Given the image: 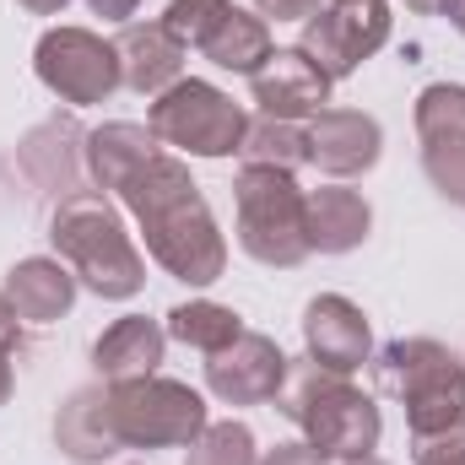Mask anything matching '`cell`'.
<instances>
[{"instance_id":"cell-1","label":"cell","mask_w":465,"mask_h":465,"mask_svg":"<svg viewBox=\"0 0 465 465\" xmlns=\"http://www.w3.org/2000/svg\"><path fill=\"white\" fill-rule=\"evenodd\" d=\"M119 195H124L130 217L141 223L146 254L168 276H179L190 287H212L228 271V238L217 232V217H212L201 184L190 179V168L179 157L157 152Z\"/></svg>"},{"instance_id":"cell-2","label":"cell","mask_w":465,"mask_h":465,"mask_svg":"<svg viewBox=\"0 0 465 465\" xmlns=\"http://www.w3.org/2000/svg\"><path fill=\"white\" fill-rule=\"evenodd\" d=\"M49 243H54V260H65L71 276L109 303H124L146 287V260L130 243L124 217L114 212V201L104 190L65 195L49 217Z\"/></svg>"},{"instance_id":"cell-3","label":"cell","mask_w":465,"mask_h":465,"mask_svg":"<svg viewBox=\"0 0 465 465\" xmlns=\"http://www.w3.org/2000/svg\"><path fill=\"white\" fill-rule=\"evenodd\" d=\"M282 411L303 428V444L325 460H362L379 450V406L351 384L347 373H331L320 362H303L298 373L287 368L282 384Z\"/></svg>"},{"instance_id":"cell-4","label":"cell","mask_w":465,"mask_h":465,"mask_svg":"<svg viewBox=\"0 0 465 465\" xmlns=\"http://www.w3.org/2000/svg\"><path fill=\"white\" fill-rule=\"evenodd\" d=\"M373 384H379V395L406 406L411 439L439 433V428L465 417V362L428 336L390 341L373 357Z\"/></svg>"},{"instance_id":"cell-5","label":"cell","mask_w":465,"mask_h":465,"mask_svg":"<svg viewBox=\"0 0 465 465\" xmlns=\"http://www.w3.org/2000/svg\"><path fill=\"white\" fill-rule=\"evenodd\" d=\"M232 206H238V249L271 271H292L309 260V232H303V190L287 168H260L243 163L232 179Z\"/></svg>"},{"instance_id":"cell-6","label":"cell","mask_w":465,"mask_h":465,"mask_svg":"<svg viewBox=\"0 0 465 465\" xmlns=\"http://www.w3.org/2000/svg\"><path fill=\"white\" fill-rule=\"evenodd\" d=\"M206 401L201 390L146 373L109 384V433L119 450H190L206 433Z\"/></svg>"},{"instance_id":"cell-7","label":"cell","mask_w":465,"mask_h":465,"mask_svg":"<svg viewBox=\"0 0 465 465\" xmlns=\"http://www.w3.org/2000/svg\"><path fill=\"white\" fill-rule=\"evenodd\" d=\"M146 130L163 146H179L190 157H232L243 146L249 114L232 104L223 87L201 82V76H179L168 93L152 98L146 109Z\"/></svg>"},{"instance_id":"cell-8","label":"cell","mask_w":465,"mask_h":465,"mask_svg":"<svg viewBox=\"0 0 465 465\" xmlns=\"http://www.w3.org/2000/svg\"><path fill=\"white\" fill-rule=\"evenodd\" d=\"M33 71L38 82L71 104V109H87V104H109L114 87H124L119 76V54L114 44H104L98 33L87 27H49L33 49Z\"/></svg>"},{"instance_id":"cell-9","label":"cell","mask_w":465,"mask_h":465,"mask_svg":"<svg viewBox=\"0 0 465 465\" xmlns=\"http://www.w3.org/2000/svg\"><path fill=\"white\" fill-rule=\"evenodd\" d=\"M390 44V5L384 0H325L309 22H303V38L298 49L331 76L341 82L351 76L368 54H379Z\"/></svg>"},{"instance_id":"cell-10","label":"cell","mask_w":465,"mask_h":465,"mask_svg":"<svg viewBox=\"0 0 465 465\" xmlns=\"http://www.w3.org/2000/svg\"><path fill=\"white\" fill-rule=\"evenodd\" d=\"M417 141H422V173L444 201L465 206V87L433 82L417 98Z\"/></svg>"},{"instance_id":"cell-11","label":"cell","mask_w":465,"mask_h":465,"mask_svg":"<svg viewBox=\"0 0 465 465\" xmlns=\"http://www.w3.org/2000/svg\"><path fill=\"white\" fill-rule=\"evenodd\" d=\"M287 384V351L260 331H243L238 341L206 357V390L223 406H265Z\"/></svg>"},{"instance_id":"cell-12","label":"cell","mask_w":465,"mask_h":465,"mask_svg":"<svg viewBox=\"0 0 465 465\" xmlns=\"http://www.w3.org/2000/svg\"><path fill=\"white\" fill-rule=\"evenodd\" d=\"M249 98L260 104L265 119H314L331 109V76L303 54V49H271V60L249 76Z\"/></svg>"},{"instance_id":"cell-13","label":"cell","mask_w":465,"mask_h":465,"mask_svg":"<svg viewBox=\"0 0 465 465\" xmlns=\"http://www.w3.org/2000/svg\"><path fill=\"white\" fill-rule=\"evenodd\" d=\"M379 152H384V130L362 109H320L309 119V163H320V173L331 179L368 173Z\"/></svg>"},{"instance_id":"cell-14","label":"cell","mask_w":465,"mask_h":465,"mask_svg":"<svg viewBox=\"0 0 465 465\" xmlns=\"http://www.w3.org/2000/svg\"><path fill=\"white\" fill-rule=\"evenodd\" d=\"M303 347H309V362H320L331 373H357L373 351V336H368V320L351 298L320 292L303 309Z\"/></svg>"},{"instance_id":"cell-15","label":"cell","mask_w":465,"mask_h":465,"mask_svg":"<svg viewBox=\"0 0 465 465\" xmlns=\"http://www.w3.org/2000/svg\"><path fill=\"white\" fill-rule=\"evenodd\" d=\"M114 54H119L124 87L157 98V93H168V87L184 76V54H190V49H184L163 22H124L119 38H114Z\"/></svg>"},{"instance_id":"cell-16","label":"cell","mask_w":465,"mask_h":465,"mask_svg":"<svg viewBox=\"0 0 465 465\" xmlns=\"http://www.w3.org/2000/svg\"><path fill=\"white\" fill-rule=\"evenodd\" d=\"M163 351H168V331H163L157 320H146V314H124V320H114V325L93 341V368H98L104 384H124V379H146V373H157Z\"/></svg>"},{"instance_id":"cell-17","label":"cell","mask_w":465,"mask_h":465,"mask_svg":"<svg viewBox=\"0 0 465 465\" xmlns=\"http://www.w3.org/2000/svg\"><path fill=\"white\" fill-rule=\"evenodd\" d=\"M5 298H11V309H16L27 325H54V320H65L71 303H76V276H71L65 260L33 254V260H16V265H11Z\"/></svg>"},{"instance_id":"cell-18","label":"cell","mask_w":465,"mask_h":465,"mask_svg":"<svg viewBox=\"0 0 465 465\" xmlns=\"http://www.w3.org/2000/svg\"><path fill=\"white\" fill-rule=\"evenodd\" d=\"M157 157V135L146 124H130V119H114V124H98L82 146V163L93 173V184L109 195V190H124L146 163Z\"/></svg>"},{"instance_id":"cell-19","label":"cell","mask_w":465,"mask_h":465,"mask_svg":"<svg viewBox=\"0 0 465 465\" xmlns=\"http://www.w3.org/2000/svg\"><path fill=\"white\" fill-rule=\"evenodd\" d=\"M54 444L76 465H98L114 455L119 444L109 433V384H82L65 395V406L54 417Z\"/></svg>"},{"instance_id":"cell-20","label":"cell","mask_w":465,"mask_h":465,"mask_svg":"<svg viewBox=\"0 0 465 465\" xmlns=\"http://www.w3.org/2000/svg\"><path fill=\"white\" fill-rule=\"evenodd\" d=\"M373 228V212L357 190H314L303 195V232H309V254H351Z\"/></svg>"},{"instance_id":"cell-21","label":"cell","mask_w":465,"mask_h":465,"mask_svg":"<svg viewBox=\"0 0 465 465\" xmlns=\"http://www.w3.org/2000/svg\"><path fill=\"white\" fill-rule=\"evenodd\" d=\"M271 27H265V16H254V11H238L232 5L228 16L212 27V38L201 44V54L212 60V65H223V71H238V76H254L265 60H271Z\"/></svg>"},{"instance_id":"cell-22","label":"cell","mask_w":465,"mask_h":465,"mask_svg":"<svg viewBox=\"0 0 465 465\" xmlns=\"http://www.w3.org/2000/svg\"><path fill=\"white\" fill-rule=\"evenodd\" d=\"M173 341H184V347L195 351H223L228 341L243 336V320L223 309V303H212V298H190V303H179V309H168V325H163Z\"/></svg>"},{"instance_id":"cell-23","label":"cell","mask_w":465,"mask_h":465,"mask_svg":"<svg viewBox=\"0 0 465 465\" xmlns=\"http://www.w3.org/2000/svg\"><path fill=\"white\" fill-rule=\"evenodd\" d=\"M238 157H243V163H260V168H287V173H298V168L309 163V130H298V124H287V119L260 114V119H249Z\"/></svg>"},{"instance_id":"cell-24","label":"cell","mask_w":465,"mask_h":465,"mask_svg":"<svg viewBox=\"0 0 465 465\" xmlns=\"http://www.w3.org/2000/svg\"><path fill=\"white\" fill-rule=\"evenodd\" d=\"M184 465H260V450H254V433L243 422H206V433L190 444Z\"/></svg>"},{"instance_id":"cell-25","label":"cell","mask_w":465,"mask_h":465,"mask_svg":"<svg viewBox=\"0 0 465 465\" xmlns=\"http://www.w3.org/2000/svg\"><path fill=\"white\" fill-rule=\"evenodd\" d=\"M232 11V0H168L163 11V27L184 44V49H201L212 38V27Z\"/></svg>"},{"instance_id":"cell-26","label":"cell","mask_w":465,"mask_h":465,"mask_svg":"<svg viewBox=\"0 0 465 465\" xmlns=\"http://www.w3.org/2000/svg\"><path fill=\"white\" fill-rule=\"evenodd\" d=\"M411 460L417 465H465V417L439 428V433H422L411 439Z\"/></svg>"},{"instance_id":"cell-27","label":"cell","mask_w":465,"mask_h":465,"mask_svg":"<svg viewBox=\"0 0 465 465\" xmlns=\"http://www.w3.org/2000/svg\"><path fill=\"white\" fill-rule=\"evenodd\" d=\"M260 5V16H271V22H309L314 11H320V0H254Z\"/></svg>"},{"instance_id":"cell-28","label":"cell","mask_w":465,"mask_h":465,"mask_svg":"<svg viewBox=\"0 0 465 465\" xmlns=\"http://www.w3.org/2000/svg\"><path fill=\"white\" fill-rule=\"evenodd\" d=\"M260 465H331V460L314 455L309 444H276V450H265V460Z\"/></svg>"},{"instance_id":"cell-29","label":"cell","mask_w":465,"mask_h":465,"mask_svg":"<svg viewBox=\"0 0 465 465\" xmlns=\"http://www.w3.org/2000/svg\"><path fill=\"white\" fill-rule=\"evenodd\" d=\"M16 341H22V314H16L11 298L0 292V351H16Z\"/></svg>"},{"instance_id":"cell-30","label":"cell","mask_w":465,"mask_h":465,"mask_svg":"<svg viewBox=\"0 0 465 465\" xmlns=\"http://www.w3.org/2000/svg\"><path fill=\"white\" fill-rule=\"evenodd\" d=\"M87 5H93V16H104V22H130L141 0H87Z\"/></svg>"},{"instance_id":"cell-31","label":"cell","mask_w":465,"mask_h":465,"mask_svg":"<svg viewBox=\"0 0 465 465\" xmlns=\"http://www.w3.org/2000/svg\"><path fill=\"white\" fill-rule=\"evenodd\" d=\"M11 390H16V373H11V351H0V406L11 401Z\"/></svg>"},{"instance_id":"cell-32","label":"cell","mask_w":465,"mask_h":465,"mask_svg":"<svg viewBox=\"0 0 465 465\" xmlns=\"http://www.w3.org/2000/svg\"><path fill=\"white\" fill-rule=\"evenodd\" d=\"M22 11H33V16H54V11H65L71 0H16Z\"/></svg>"},{"instance_id":"cell-33","label":"cell","mask_w":465,"mask_h":465,"mask_svg":"<svg viewBox=\"0 0 465 465\" xmlns=\"http://www.w3.org/2000/svg\"><path fill=\"white\" fill-rule=\"evenodd\" d=\"M439 16H450V27L465 33V0H444V5H439Z\"/></svg>"},{"instance_id":"cell-34","label":"cell","mask_w":465,"mask_h":465,"mask_svg":"<svg viewBox=\"0 0 465 465\" xmlns=\"http://www.w3.org/2000/svg\"><path fill=\"white\" fill-rule=\"evenodd\" d=\"M439 5L444 0H406V11H417V16H439Z\"/></svg>"},{"instance_id":"cell-35","label":"cell","mask_w":465,"mask_h":465,"mask_svg":"<svg viewBox=\"0 0 465 465\" xmlns=\"http://www.w3.org/2000/svg\"><path fill=\"white\" fill-rule=\"evenodd\" d=\"M347 465H384L379 455H362V460H347Z\"/></svg>"}]
</instances>
